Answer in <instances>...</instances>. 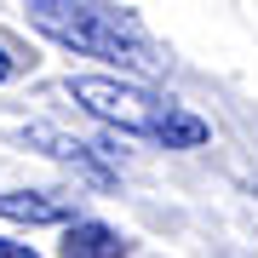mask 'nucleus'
Instances as JSON below:
<instances>
[{
  "instance_id": "obj_1",
  "label": "nucleus",
  "mask_w": 258,
  "mask_h": 258,
  "mask_svg": "<svg viewBox=\"0 0 258 258\" xmlns=\"http://www.w3.org/2000/svg\"><path fill=\"white\" fill-rule=\"evenodd\" d=\"M69 98L86 115H98L103 126L132 132V138H149V144H166V149H201L207 144V120L189 115L184 103L149 92V86H126V81H109V75H75Z\"/></svg>"
},
{
  "instance_id": "obj_2",
  "label": "nucleus",
  "mask_w": 258,
  "mask_h": 258,
  "mask_svg": "<svg viewBox=\"0 0 258 258\" xmlns=\"http://www.w3.org/2000/svg\"><path fill=\"white\" fill-rule=\"evenodd\" d=\"M29 23L46 40L81 52V57H103V63H120L132 75H155L161 57L149 52L138 18L115 6H92V0H29Z\"/></svg>"
},
{
  "instance_id": "obj_3",
  "label": "nucleus",
  "mask_w": 258,
  "mask_h": 258,
  "mask_svg": "<svg viewBox=\"0 0 258 258\" xmlns=\"http://www.w3.org/2000/svg\"><path fill=\"white\" fill-rule=\"evenodd\" d=\"M0 218L12 224H75V201L52 189H6L0 195Z\"/></svg>"
},
{
  "instance_id": "obj_4",
  "label": "nucleus",
  "mask_w": 258,
  "mask_h": 258,
  "mask_svg": "<svg viewBox=\"0 0 258 258\" xmlns=\"http://www.w3.org/2000/svg\"><path fill=\"white\" fill-rule=\"evenodd\" d=\"M126 252H132V241L98 218H75L63 230V247H57V258H126Z\"/></svg>"
},
{
  "instance_id": "obj_5",
  "label": "nucleus",
  "mask_w": 258,
  "mask_h": 258,
  "mask_svg": "<svg viewBox=\"0 0 258 258\" xmlns=\"http://www.w3.org/2000/svg\"><path fill=\"white\" fill-rule=\"evenodd\" d=\"M29 144H40L46 155L81 166V172L98 178V184H109V166H98V149H92V144H75V138H63V132H52V126H29Z\"/></svg>"
},
{
  "instance_id": "obj_6",
  "label": "nucleus",
  "mask_w": 258,
  "mask_h": 258,
  "mask_svg": "<svg viewBox=\"0 0 258 258\" xmlns=\"http://www.w3.org/2000/svg\"><path fill=\"white\" fill-rule=\"evenodd\" d=\"M0 258H35V247H23V241H0Z\"/></svg>"
},
{
  "instance_id": "obj_7",
  "label": "nucleus",
  "mask_w": 258,
  "mask_h": 258,
  "mask_svg": "<svg viewBox=\"0 0 258 258\" xmlns=\"http://www.w3.org/2000/svg\"><path fill=\"white\" fill-rule=\"evenodd\" d=\"M12 75H18V57H12L6 46H0V86H6V81H12Z\"/></svg>"
}]
</instances>
